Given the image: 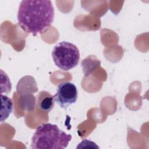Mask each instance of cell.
Here are the masks:
<instances>
[{
	"instance_id": "4",
	"label": "cell",
	"mask_w": 149,
	"mask_h": 149,
	"mask_svg": "<svg viewBox=\"0 0 149 149\" xmlns=\"http://www.w3.org/2000/svg\"><path fill=\"white\" fill-rule=\"evenodd\" d=\"M55 102L62 108H67L74 104L78 97L76 86L70 81H63L60 83L56 94L54 95Z\"/></svg>"
},
{
	"instance_id": "3",
	"label": "cell",
	"mask_w": 149,
	"mask_h": 149,
	"mask_svg": "<svg viewBox=\"0 0 149 149\" xmlns=\"http://www.w3.org/2000/svg\"><path fill=\"white\" fill-rule=\"evenodd\" d=\"M52 56L55 65L59 69L68 71L76 67L80 60L78 48L68 41H62L54 46Z\"/></svg>"
},
{
	"instance_id": "7",
	"label": "cell",
	"mask_w": 149,
	"mask_h": 149,
	"mask_svg": "<svg viewBox=\"0 0 149 149\" xmlns=\"http://www.w3.org/2000/svg\"><path fill=\"white\" fill-rule=\"evenodd\" d=\"M84 60L90 65L89 66L82 67L83 72L85 76L87 77L91 74L93 71H94L98 66L100 65L101 62L94 55H90L87 56Z\"/></svg>"
},
{
	"instance_id": "1",
	"label": "cell",
	"mask_w": 149,
	"mask_h": 149,
	"mask_svg": "<svg viewBox=\"0 0 149 149\" xmlns=\"http://www.w3.org/2000/svg\"><path fill=\"white\" fill-rule=\"evenodd\" d=\"M54 14L51 1L26 0L21 1L17 19L24 31L36 36L51 26Z\"/></svg>"
},
{
	"instance_id": "6",
	"label": "cell",
	"mask_w": 149,
	"mask_h": 149,
	"mask_svg": "<svg viewBox=\"0 0 149 149\" xmlns=\"http://www.w3.org/2000/svg\"><path fill=\"white\" fill-rule=\"evenodd\" d=\"M2 108L1 111V122L5 120L12 113L13 110V102L12 100L6 95H1Z\"/></svg>"
},
{
	"instance_id": "5",
	"label": "cell",
	"mask_w": 149,
	"mask_h": 149,
	"mask_svg": "<svg viewBox=\"0 0 149 149\" xmlns=\"http://www.w3.org/2000/svg\"><path fill=\"white\" fill-rule=\"evenodd\" d=\"M37 106L42 111L49 112L54 108L55 100L54 95L46 91H40L37 98Z\"/></svg>"
},
{
	"instance_id": "8",
	"label": "cell",
	"mask_w": 149,
	"mask_h": 149,
	"mask_svg": "<svg viewBox=\"0 0 149 149\" xmlns=\"http://www.w3.org/2000/svg\"><path fill=\"white\" fill-rule=\"evenodd\" d=\"M99 148V147L95 143L91 141L90 140H88L87 139H84L81 143H80L76 147V148Z\"/></svg>"
},
{
	"instance_id": "2",
	"label": "cell",
	"mask_w": 149,
	"mask_h": 149,
	"mask_svg": "<svg viewBox=\"0 0 149 149\" xmlns=\"http://www.w3.org/2000/svg\"><path fill=\"white\" fill-rule=\"evenodd\" d=\"M72 135L61 130L56 125L49 123L38 126L32 137L31 148L63 149L67 147Z\"/></svg>"
}]
</instances>
